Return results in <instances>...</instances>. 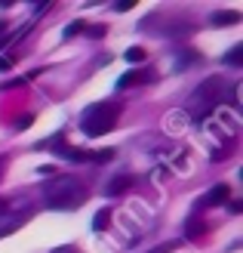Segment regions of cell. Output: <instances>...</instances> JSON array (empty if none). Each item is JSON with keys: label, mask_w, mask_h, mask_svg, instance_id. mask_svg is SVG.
<instances>
[{"label": "cell", "mask_w": 243, "mask_h": 253, "mask_svg": "<svg viewBox=\"0 0 243 253\" xmlns=\"http://www.w3.org/2000/svg\"><path fill=\"white\" fill-rule=\"evenodd\" d=\"M228 65H243V46H231V53L225 56Z\"/></svg>", "instance_id": "cell-13"}, {"label": "cell", "mask_w": 243, "mask_h": 253, "mask_svg": "<svg viewBox=\"0 0 243 253\" xmlns=\"http://www.w3.org/2000/svg\"><path fill=\"white\" fill-rule=\"evenodd\" d=\"M3 28H6V25H0V31H3Z\"/></svg>", "instance_id": "cell-24"}, {"label": "cell", "mask_w": 243, "mask_h": 253, "mask_svg": "<svg viewBox=\"0 0 243 253\" xmlns=\"http://www.w3.org/2000/svg\"><path fill=\"white\" fill-rule=\"evenodd\" d=\"M86 198H89L86 185L80 179H71V176H56L43 185V201L49 210H77Z\"/></svg>", "instance_id": "cell-1"}, {"label": "cell", "mask_w": 243, "mask_h": 253, "mask_svg": "<svg viewBox=\"0 0 243 253\" xmlns=\"http://www.w3.org/2000/svg\"><path fill=\"white\" fill-rule=\"evenodd\" d=\"M12 65H16V59H12V56L9 59H0V71H9Z\"/></svg>", "instance_id": "cell-19"}, {"label": "cell", "mask_w": 243, "mask_h": 253, "mask_svg": "<svg viewBox=\"0 0 243 253\" xmlns=\"http://www.w3.org/2000/svg\"><path fill=\"white\" fill-rule=\"evenodd\" d=\"M9 43V34H0V46H6Z\"/></svg>", "instance_id": "cell-21"}, {"label": "cell", "mask_w": 243, "mask_h": 253, "mask_svg": "<svg viewBox=\"0 0 243 253\" xmlns=\"http://www.w3.org/2000/svg\"><path fill=\"white\" fill-rule=\"evenodd\" d=\"M105 25H93V28H89V34H93V37H105Z\"/></svg>", "instance_id": "cell-18"}, {"label": "cell", "mask_w": 243, "mask_h": 253, "mask_svg": "<svg viewBox=\"0 0 243 253\" xmlns=\"http://www.w3.org/2000/svg\"><path fill=\"white\" fill-rule=\"evenodd\" d=\"M108 225H111V210H108V207H102L96 216H93V229H96V232H105Z\"/></svg>", "instance_id": "cell-9"}, {"label": "cell", "mask_w": 243, "mask_h": 253, "mask_svg": "<svg viewBox=\"0 0 243 253\" xmlns=\"http://www.w3.org/2000/svg\"><path fill=\"white\" fill-rule=\"evenodd\" d=\"M240 22V12L237 9H219L212 12V25H219V28H225V25H237Z\"/></svg>", "instance_id": "cell-6"}, {"label": "cell", "mask_w": 243, "mask_h": 253, "mask_svg": "<svg viewBox=\"0 0 243 253\" xmlns=\"http://www.w3.org/2000/svg\"><path fill=\"white\" fill-rule=\"evenodd\" d=\"M133 6H139L136 0H117V3H114V9H117V12H130Z\"/></svg>", "instance_id": "cell-15"}, {"label": "cell", "mask_w": 243, "mask_h": 253, "mask_svg": "<svg viewBox=\"0 0 243 253\" xmlns=\"http://www.w3.org/2000/svg\"><path fill=\"white\" fill-rule=\"evenodd\" d=\"M3 164H6V161H0V170H3Z\"/></svg>", "instance_id": "cell-23"}, {"label": "cell", "mask_w": 243, "mask_h": 253, "mask_svg": "<svg viewBox=\"0 0 243 253\" xmlns=\"http://www.w3.org/2000/svg\"><path fill=\"white\" fill-rule=\"evenodd\" d=\"M0 213H6V201H0Z\"/></svg>", "instance_id": "cell-22"}, {"label": "cell", "mask_w": 243, "mask_h": 253, "mask_svg": "<svg viewBox=\"0 0 243 253\" xmlns=\"http://www.w3.org/2000/svg\"><path fill=\"white\" fill-rule=\"evenodd\" d=\"M111 158H114L111 148H105V151H89V161H99V164H105V161H111Z\"/></svg>", "instance_id": "cell-14"}, {"label": "cell", "mask_w": 243, "mask_h": 253, "mask_svg": "<svg viewBox=\"0 0 243 253\" xmlns=\"http://www.w3.org/2000/svg\"><path fill=\"white\" fill-rule=\"evenodd\" d=\"M145 81H148L145 71H126L123 78L117 81V90H126V86H136V84H145Z\"/></svg>", "instance_id": "cell-7"}, {"label": "cell", "mask_w": 243, "mask_h": 253, "mask_svg": "<svg viewBox=\"0 0 243 253\" xmlns=\"http://www.w3.org/2000/svg\"><path fill=\"white\" fill-rule=\"evenodd\" d=\"M203 232H207V225H203L200 219H188V225H185V235L194 241V238H203Z\"/></svg>", "instance_id": "cell-11"}, {"label": "cell", "mask_w": 243, "mask_h": 253, "mask_svg": "<svg viewBox=\"0 0 243 253\" xmlns=\"http://www.w3.org/2000/svg\"><path fill=\"white\" fill-rule=\"evenodd\" d=\"M175 247H178V241H170V244H160V247H154L151 253H173Z\"/></svg>", "instance_id": "cell-17"}, {"label": "cell", "mask_w": 243, "mask_h": 253, "mask_svg": "<svg viewBox=\"0 0 243 253\" xmlns=\"http://www.w3.org/2000/svg\"><path fill=\"white\" fill-rule=\"evenodd\" d=\"M83 31V22H71L68 28H65V37H74V34H80Z\"/></svg>", "instance_id": "cell-16"}, {"label": "cell", "mask_w": 243, "mask_h": 253, "mask_svg": "<svg viewBox=\"0 0 243 253\" xmlns=\"http://www.w3.org/2000/svg\"><path fill=\"white\" fill-rule=\"evenodd\" d=\"M145 56H148V53H145L142 46H130L123 59H126V62H133V65H139V62H145Z\"/></svg>", "instance_id": "cell-12"}, {"label": "cell", "mask_w": 243, "mask_h": 253, "mask_svg": "<svg viewBox=\"0 0 243 253\" xmlns=\"http://www.w3.org/2000/svg\"><path fill=\"white\" fill-rule=\"evenodd\" d=\"M25 219H28L25 213H12V216H6V213H0V238H3V235H12V232H16L19 225L25 222Z\"/></svg>", "instance_id": "cell-5"}, {"label": "cell", "mask_w": 243, "mask_h": 253, "mask_svg": "<svg viewBox=\"0 0 243 253\" xmlns=\"http://www.w3.org/2000/svg\"><path fill=\"white\" fill-rule=\"evenodd\" d=\"M56 151H59V155L65 158V161H86V158H89V151H80V148H74V145H65V142H62Z\"/></svg>", "instance_id": "cell-8"}, {"label": "cell", "mask_w": 243, "mask_h": 253, "mask_svg": "<svg viewBox=\"0 0 243 253\" xmlns=\"http://www.w3.org/2000/svg\"><path fill=\"white\" fill-rule=\"evenodd\" d=\"M228 210H231V213H240V210H243V201H228Z\"/></svg>", "instance_id": "cell-20"}, {"label": "cell", "mask_w": 243, "mask_h": 253, "mask_svg": "<svg viewBox=\"0 0 243 253\" xmlns=\"http://www.w3.org/2000/svg\"><path fill=\"white\" fill-rule=\"evenodd\" d=\"M120 118V108L117 105H111V102H96V105H89L83 111V118H80V130L86 136H105L114 130V124H117Z\"/></svg>", "instance_id": "cell-2"}, {"label": "cell", "mask_w": 243, "mask_h": 253, "mask_svg": "<svg viewBox=\"0 0 243 253\" xmlns=\"http://www.w3.org/2000/svg\"><path fill=\"white\" fill-rule=\"evenodd\" d=\"M228 195H231V188H228V185H215V188H209V192L197 201V207L200 210L203 207H219V204H225V201H228Z\"/></svg>", "instance_id": "cell-4"}, {"label": "cell", "mask_w": 243, "mask_h": 253, "mask_svg": "<svg viewBox=\"0 0 243 253\" xmlns=\"http://www.w3.org/2000/svg\"><path fill=\"white\" fill-rule=\"evenodd\" d=\"M130 185H133V179H130V176H117L114 182H108V195H120V192H126Z\"/></svg>", "instance_id": "cell-10"}, {"label": "cell", "mask_w": 243, "mask_h": 253, "mask_svg": "<svg viewBox=\"0 0 243 253\" xmlns=\"http://www.w3.org/2000/svg\"><path fill=\"white\" fill-rule=\"evenodd\" d=\"M219 99H222V81H219V78H207L194 93H191V99H188L191 115H194V118L212 115L215 105H219Z\"/></svg>", "instance_id": "cell-3"}]
</instances>
